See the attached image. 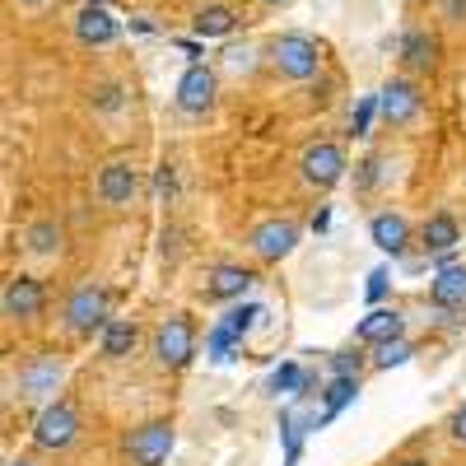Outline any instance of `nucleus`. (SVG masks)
Listing matches in <instances>:
<instances>
[{
    "label": "nucleus",
    "mask_w": 466,
    "mask_h": 466,
    "mask_svg": "<svg viewBox=\"0 0 466 466\" xmlns=\"http://www.w3.org/2000/svg\"><path fill=\"white\" fill-rule=\"evenodd\" d=\"M266 61L276 66L280 80L303 85V80H313V75L322 70V47L308 33H276L266 43Z\"/></svg>",
    "instance_id": "obj_1"
},
{
    "label": "nucleus",
    "mask_w": 466,
    "mask_h": 466,
    "mask_svg": "<svg viewBox=\"0 0 466 466\" xmlns=\"http://www.w3.org/2000/svg\"><path fill=\"white\" fill-rule=\"evenodd\" d=\"M154 360L164 369H187L197 360V327H191L187 313H173L159 322V331H154Z\"/></svg>",
    "instance_id": "obj_2"
},
{
    "label": "nucleus",
    "mask_w": 466,
    "mask_h": 466,
    "mask_svg": "<svg viewBox=\"0 0 466 466\" xmlns=\"http://www.w3.org/2000/svg\"><path fill=\"white\" fill-rule=\"evenodd\" d=\"M75 439H80V415H75L70 401H52L37 410L33 420V443L43 448V452H66Z\"/></svg>",
    "instance_id": "obj_3"
},
{
    "label": "nucleus",
    "mask_w": 466,
    "mask_h": 466,
    "mask_svg": "<svg viewBox=\"0 0 466 466\" xmlns=\"http://www.w3.org/2000/svg\"><path fill=\"white\" fill-rule=\"evenodd\" d=\"M112 318H107V289L103 285H80L70 299H66V331L75 336H94L103 331Z\"/></svg>",
    "instance_id": "obj_4"
},
{
    "label": "nucleus",
    "mask_w": 466,
    "mask_h": 466,
    "mask_svg": "<svg viewBox=\"0 0 466 466\" xmlns=\"http://www.w3.org/2000/svg\"><path fill=\"white\" fill-rule=\"evenodd\" d=\"M173 424L168 420H145V424H136V430L127 434V457H131V466H164L168 461V452H173Z\"/></svg>",
    "instance_id": "obj_5"
},
{
    "label": "nucleus",
    "mask_w": 466,
    "mask_h": 466,
    "mask_svg": "<svg viewBox=\"0 0 466 466\" xmlns=\"http://www.w3.org/2000/svg\"><path fill=\"white\" fill-rule=\"evenodd\" d=\"M345 154H340V145H331V140H318V145H308L303 154H299V177L308 182V187H318V191H331L340 177H345Z\"/></svg>",
    "instance_id": "obj_6"
},
{
    "label": "nucleus",
    "mask_w": 466,
    "mask_h": 466,
    "mask_svg": "<svg viewBox=\"0 0 466 466\" xmlns=\"http://www.w3.org/2000/svg\"><path fill=\"white\" fill-rule=\"evenodd\" d=\"M43 303H47V289L37 276H10L5 280V294H0V313H5L10 322H33L37 313H43Z\"/></svg>",
    "instance_id": "obj_7"
},
{
    "label": "nucleus",
    "mask_w": 466,
    "mask_h": 466,
    "mask_svg": "<svg viewBox=\"0 0 466 466\" xmlns=\"http://www.w3.org/2000/svg\"><path fill=\"white\" fill-rule=\"evenodd\" d=\"M61 373H66V364L52 355V350H37V355H28L19 364V397L24 401H43L47 392H56Z\"/></svg>",
    "instance_id": "obj_8"
},
{
    "label": "nucleus",
    "mask_w": 466,
    "mask_h": 466,
    "mask_svg": "<svg viewBox=\"0 0 466 466\" xmlns=\"http://www.w3.org/2000/svg\"><path fill=\"white\" fill-rule=\"evenodd\" d=\"M94 191H98V201L112 206V210L131 206V201H136V191H140V173H136V164H131V159H112V164H103Z\"/></svg>",
    "instance_id": "obj_9"
},
{
    "label": "nucleus",
    "mask_w": 466,
    "mask_h": 466,
    "mask_svg": "<svg viewBox=\"0 0 466 466\" xmlns=\"http://www.w3.org/2000/svg\"><path fill=\"white\" fill-rule=\"evenodd\" d=\"M420 107H424V98H420V89L410 80H387L378 89V116L387 127H410L420 116Z\"/></svg>",
    "instance_id": "obj_10"
},
{
    "label": "nucleus",
    "mask_w": 466,
    "mask_h": 466,
    "mask_svg": "<svg viewBox=\"0 0 466 466\" xmlns=\"http://www.w3.org/2000/svg\"><path fill=\"white\" fill-rule=\"evenodd\" d=\"M248 248L261 261H280V257H289L299 248V224L294 219H266V224H257L248 233Z\"/></svg>",
    "instance_id": "obj_11"
},
{
    "label": "nucleus",
    "mask_w": 466,
    "mask_h": 466,
    "mask_svg": "<svg viewBox=\"0 0 466 466\" xmlns=\"http://www.w3.org/2000/svg\"><path fill=\"white\" fill-rule=\"evenodd\" d=\"M177 107L187 116H206L215 107V70L201 66V61H191L182 70V80H177Z\"/></svg>",
    "instance_id": "obj_12"
},
{
    "label": "nucleus",
    "mask_w": 466,
    "mask_h": 466,
    "mask_svg": "<svg viewBox=\"0 0 466 466\" xmlns=\"http://www.w3.org/2000/svg\"><path fill=\"white\" fill-rule=\"evenodd\" d=\"M116 19L107 15V5H85L80 15H75V37H80L85 47H107V43H116Z\"/></svg>",
    "instance_id": "obj_13"
},
{
    "label": "nucleus",
    "mask_w": 466,
    "mask_h": 466,
    "mask_svg": "<svg viewBox=\"0 0 466 466\" xmlns=\"http://www.w3.org/2000/svg\"><path fill=\"white\" fill-rule=\"evenodd\" d=\"M430 303L443 308V313H452V308H466V266H443L430 276Z\"/></svg>",
    "instance_id": "obj_14"
},
{
    "label": "nucleus",
    "mask_w": 466,
    "mask_h": 466,
    "mask_svg": "<svg viewBox=\"0 0 466 466\" xmlns=\"http://www.w3.org/2000/svg\"><path fill=\"white\" fill-rule=\"evenodd\" d=\"M252 270L248 266H215L210 270V280H206V299H215V303H233V299H243L248 289H252Z\"/></svg>",
    "instance_id": "obj_15"
},
{
    "label": "nucleus",
    "mask_w": 466,
    "mask_h": 466,
    "mask_svg": "<svg viewBox=\"0 0 466 466\" xmlns=\"http://www.w3.org/2000/svg\"><path fill=\"white\" fill-rule=\"evenodd\" d=\"M369 238H373L378 252L401 257L406 243H410V224H406L401 215H373V219H369Z\"/></svg>",
    "instance_id": "obj_16"
},
{
    "label": "nucleus",
    "mask_w": 466,
    "mask_h": 466,
    "mask_svg": "<svg viewBox=\"0 0 466 466\" xmlns=\"http://www.w3.org/2000/svg\"><path fill=\"white\" fill-rule=\"evenodd\" d=\"M406 331V318L397 313V308H373V313L355 327V340L360 345H382V340H392Z\"/></svg>",
    "instance_id": "obj_17"
},
{
    "label": "nucleus",
    "mask_w": 466,
    "mask_h": 466,
    "mask_svg": "<svg viewBox=\"0 0 466 466\" xmlns=\"http://www.w3.org/2000/svg\"><path fill=\"white\" fill-rule=\"evenodd\" d=\"M420 243H424V252H452V248L461 243L457 215H448V210L430 215V219H424V228H420Z\"/></svg>",
    "instance_id": "obj_18"
},
{
    "label": "nucleus",
    "mask_w": 466,
    "mask_h": 466,
    "mask_svg": "<svg viewBox=\"0 0 466 466\" xmlns=\"http://www.w3.org/2000/svg\"><path fill=\"white\" fill-rule=\"evenodd\" d=\"M434 61H439V43L424 28H410V33H401V66L406 70H434Z\"/></svg>",
    "instance_id": "obj_19"
},
{
    "label": "nucleus",
    "mask_w": 466,
    "mask_h": 466,
    "mask_svg": "<svg viewBox=\"0 0 466 466\" xmlns=\"http://www.w3.org/2000/svg\"><path fill=\"white\" fill-rule=\"evenodd\" d=\"M136 340H140V331H136V322H127V318H112V322L98 331L103 360H127L131 350H136Z\"/></svg>",
    "instance_id": "obj_20"
},
{
    "label": "nucleus",
    "mask_w": 466,
    "mask_h": 466,
    "mask_svg": "<svg viewBox=\"0 0 466 466\" xmlns=\"http://www.w3.org/2000/svg\"><path fill=\"white\" fill-rule=\"evenodd\" d=\"M191 28H197L201 43L206 37H228L233 28H238V15H233L228 5H201L197 15H191Z\"/></svg>",
    "instance_id": "obj_21"
},
{
    "label": "nucleus",
    "mask_w": 466,
    "mask_h": 466,
    "mask_svg": "<svg viewBox=\"0 0 466 466\" xmlns=\"http://www.w3.org/2000/svg\"><path fill=\"white\" fill-rule=\"evenodd\" d=\"M355 397H360V373H331V382L322 387V410H327V420H336Z\"/></svg>",
    "instance_id": "obj_22"
},
{
    "label": "nucleus",
    "mask_w": 466,
    "mask_h": 466,
    "mask_svg": "<svg viewBox=\"0 0 466 466\" xmlns=\"http://www.w3.org/2000/svg\"><path fill=\"white\" fill-rule=\"evenodd\" d=\"M24 243H28V252H37V257H56L61 243H66V233H61L56 219H37V224H28Z\"/></svg>",
    "instance_id": "obj_23"
},
{
    "label": "nucleus",
    "mask_w": 466,
    "mask_h": 466,
    "mask_svg": "<svg viewBox=\"0 0 466 466\" xmlns=\"http://www.w3.org/2000/svg\"><path fill=\"white\" fill-rule=\"evenodd\" d=\"M410 355H415V345H410L406 336H392V340H382V345H373V355H369V364L387 373V369H401V364H406Z\"/></svg>",
    "instance_id": "obj_24"
},
{
    "label": "nucleus",
    "mask_w": 466,
    "mask_h": 466,
    "mask_svg": "<svg viewBox=\"0 0 466 466\" xmlns=\"http://www.w3.org/2000/svg\"><path fill=\"white\" fill-rule=\"evenodd\" d=\"M303 424H299V410L294 406H285L280 410V443H285V466H299V457H303Z\"/></svg>",
    "instance_id": "obj_25"
},
{
    "label": "nucleus",
    "mask_w": 466,
    "mask_h": 466,
    "mask_svg": "<svg viewBox=\"0 0 466 466\" xmlns=\"http://www.w3.org/2000/svg\"><path fill=\"white\" fill-rule=\"evenodd\" d=\"M243 336L233 331L228 322H219V327H210V336H206V355L215 360V364H228L233 360V345H238Z\"/></svg>",
    "instance_id": "obj_26"
},
{
    "label": "nucleus",
    "mask_w": 466,
    "mask_h": 466,
    "mask_svg": "<svg viewBox=\"0 0 466 466\" xmlns=\"http://www.w3.org/2000/svg\"><path fill=\"white\" fill-rule=\"evenodd\" d=\"M303 382H308V373H303V369H299V364L289 360V364H280L276 373L266 378V392H270V397H280V392H285V397H294Z\"/></svg>",
    "instance_id": "obj_27"
},
{
    "label": "nucleus",
    "mask_w": 466,
    "mask_h": 466,
    "mask_svg": "<svg viewBox=\"0 0 466 466\" xmlns=\"http://www.w3.org/2000/svg\"><path fill=\"white\" fill-rule=\"evenodd\" d=\"M219 61H224L228 75H252V70H257V47H248V43H228V47L219 52Z\"/></svg>",
    "instance_id": "obj_28"
},
{
    "label": "nucleus",
    "mask_w": 466,
    "mask_h": 466,
    "mask_svg": "<svg viewBox=\"0 0 466 466\" xmlns=\"http://www.w3.org/2000/svg\"><path fill=\"white\" fill-rule=\"evenodd\" d=\"M261 318H266V308H261V303H233L228 313H224V322H228L233 331H238V336H248Z\"/></svg>",
    "instance_id": "obj_29"
},
{
    "label": "nucleus",
    "mask_w": 466,
    "mask_h": 466,
    "mask_svg": "<svg viewBox=\"0 0 466 466\" xmlns=\"http://www.w3.org/2000/svg\"><path fill=\"white\" fill-rule=\"evenodd\" d=\"M373 116H378V94H364L360 98V107H355V116H350V136H369V127H373Z\"/></svg>",
    "instance_id": "obj_30"
},
{
    "label": "nucleus",
    "mask_w": 466,
    "mask_h": 466,
    "mask_svg": "<svg viewBox=\"0 0 466 466\" xmlns=\"http://www.w3.org/2000/svg\"><path fill=\"white\" fill-rule=\"evenodd\" d=\"M387 280H392V270H387V266H373L369 270V285H364V299L378 308L382 303V294H387Z\"/></svg>",
    "instance_id": "obj_31"
},
{
    "label": "nucleus",
    "mask_w": 466,
    "mask_h": 466,
    "mask_svg": "<svg viewBox=\"0 0 466 466\" xmlns=\"http://www.w3.org/2000/svg\"><path fill=\"white\" fill-rule=\"evenodd\" d=\"M173 191H177V173H173V164H159L154 168V197L173 201Z\"/></svg>",
    "instance_id": "obj_32"
},
{
    "label": "nucleus",
    "mask_w": 466,
    "mask_h": 466,
    "mask_svg": "<svg viewBox=\"0 0 466 466\" xmlns=\"http://www.w3.org/2000/svg\"><path fill=\"white\" fill-rule=\"evenodd\" d=\"M369 364L364 350H340V355H331V373H360Z\"/></svg>",
    "instance_id": "obj_33"
},
{
    "label": "nucleus",
    "mask_w": 466,
    "mask_h": 466,
    "mask_svg": "<svg viewBox=\"0 0 466 466\" xmlns=\"http://www.w3.org/2000/svg\"><path fill=\"white\" fill-rule=\"evenodd\" d=\"M122 103H127V98H122V89H116V85H98V89H94V107H98V112H116Z\"/></svg>",
    "instance_id": "obj_34"
},
{
    "label": "nucleus",
    "mask_w": 466,
    "mask_h": 466,
    "mask_svg": "<svg viewBox=\"0 0 466 466\" xmlns=\"http://www.w3.org/2000/svg\"><path fill=\"white\" fill-rule=\"evenodd\" d=\"M448 434H452L457 443H466V401H461V406L448 415Z\"/></svg>",
    "instance_id": "obj_35"
},
{
    "label": "nucleus",
    "mask_w": 466,
    "mask_h": 466,
    "mask_svg": "<svg viewBox=\"0 0 466 466\" xmlns=\"http://www.w3.org/2000/svg\"><path fill=\"white\" fill-rule=\"evenodd\" d=\"M443 15L452 24H466V0H443Z\"/></svg>",
    "instance_id": "obj_36"
},
{
    "label": "nucleus",
    "mask_w": 466,
    "mask_h": 466,
    "mask_svg": "<svg viewBox=\"0 0 466 466\" xmlns=\"http://www.w3.org/2000/svg\"><path fill=\"white\" fill-rule=\"evenodd\" d=\"M177 52H182L187 61H201V43H187V37H182V43H177Z\"/></svg>",
    "instance_id": "obj_37"
},
{
    "label": "nucleus",
    "mask_w": 466,
    "mask_h": 466,
    "mask_svg": "<svg viewBox=\"0 0 466 466\" xmlns=\"http://www.w3.org/2000/svg\"><path fill=\"white\" fill-rule=\"evenodd\" d=\"M327 228H331V210L322 206V210L313 215V233H327Z\"/></svg>",
    "instance_id": "obj_38"
},
{
    "label": "nucleus",
    "mask_w": 466,
    "mask_h": 466,
    "mask_svg": "<svg viewBox=\"0 0 466 466\" xmlns=\"http://www.w3.org/2000/svg\"><path fill=\"white\" fill-rule=\"evenodd\" d=\"M397 466H430V461H424V457H401Z\"/></svg>",
    "instance_id": "obj_39"
},
{
    "label": "nucleus",
    "mask_w": 466,
    "mask_h": 466,
    "mask_svg": "<svg viewBox=\"0 0 466 466\" xmlns=\"http://www.w3.org/2000/svg\"><path fill=\"white\" fill-rule=\"evenodd\" d=\"M261 5H270V10H280V5H289V0H261Z\"/></svg>",
    "instance_id": "obj_40"
},
{
    "label": "nucleus",
    "mask_w": 466,
    "mask_h": 466,
    "mask_svg": "<svg viewBox=\"0 0 466 466\" xmlns=\"http://www.w3.org/2000/svg\"><path fill=\"white\" fill-rule=\"evenodd\" d=\"M5 466H33V461H24V457H15V461H5Z\"/></svg>",
    "instance_id": "obj_41"
},
{
    "label": "nucleus",
    "mask_w": 466,
    "mask_h": 466,
    "mask_svg": "<svg viewBox=\"0 0 466 466\" xmlns=\"http://www.w3.org/2000/svg\"><path fill=\"white\" fill-rule=\"evenodd\" d=\"M19 5H43V0H19Z\"/></svg>",
    "instance_id": "obj_42"
},
{
    "label": "nucleus",
    "mask_w": 466,
    "mask_h": 466,
    "mask_svg": "<svg viewBox=\"0 0 466 466\" xmlns=\"http://www.w3.org/2000/svg\"><path fill=\"white\" fill-rule=\"evenodd\" d=\"M89 5H107V0H89Z\"/></svg>",
    "instance_id": "obj_43"
}]
</instances>
